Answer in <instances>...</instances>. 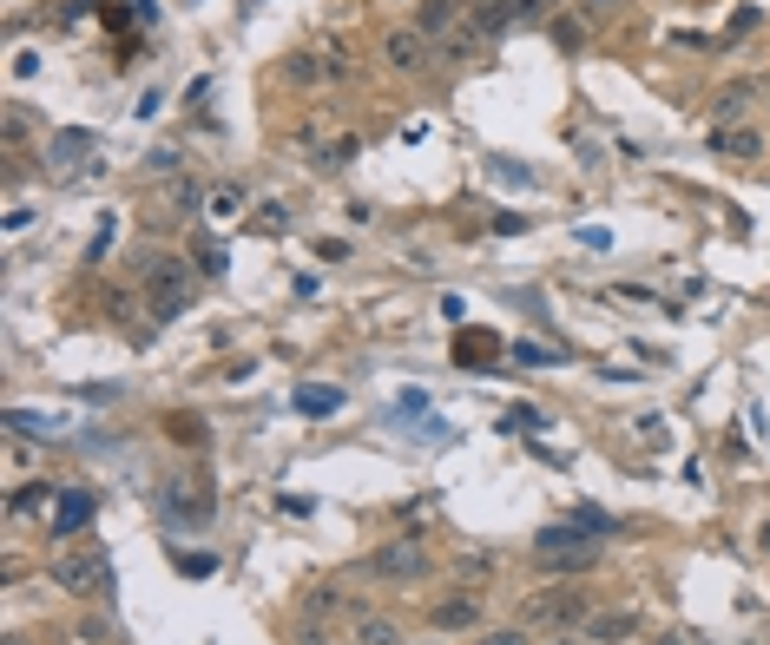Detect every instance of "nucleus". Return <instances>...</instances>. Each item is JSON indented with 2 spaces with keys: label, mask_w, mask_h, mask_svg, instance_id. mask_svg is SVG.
<instances>
[{
  "label": "nucleus",
  "mask_w": 770,
  "mask_h": 645,
  "mask_svg": "<svg viewBox=\"0 0 770 645\" xmlns=\"http://www.w3.org/2000/svg\"><path fill=\"white\" fill-rule=\"evenodd\" d=\"M152 514L165 520L172 534L211 527V514H218V488L198 481V474H172V481H158V488H152Z\"/></svg>",
  "instance_id": "obj_1"
},
{
  "label": "nucleus",
  "mask_w": 770,
  "mask_h": 645,
  "mask_svg": "<svg viewBox=\"0 0 770 645\" xmlns=\"http://www.w3.org/2000/svg\"><path fill=\"white\" fill-rule=\"evenodd\" d=\"M139 290H145V316H152V330H165V323H172V316H185L191 297H198V264L158 257V264H145Z\"/></svg>",
  "instance_id": "obj_2"
},
{
  "label": "nucleus",
  "mask_w": 770,
  "mask_h": 645,
  "mask_svg": "<svg viewBox=\"0 0 770 645\" xmlns=\"http://www.w3.org/2000/svg\"><path fill=\"white\" fill-rule=\"evenodd\" d=\"M586 619H593V599H586V586H540V593L520 599V626L534 632H580Z\"/></svg>",
  "instance_id": "obj_3"
},
{
  "label": "nucleus",
  "mask_w": 770,
  "mask_h": 645,
  "mask_svg": "<svg viewBox=\"0 0 770 645\" xmlns=\"http://www.w3.org/2000/svg\"><path fill=\"white\" fill-rule=\"evenodd\" d=\"M47 580L60 586V593H73V599H112V560L106 553H73V547H60L47 560Z\"/></svg>",
  "instance_id": "obj_4"
},
{
  "label": "nucleus",
  "mask_w": 770,
  "mask_h": 645,
  "mask_svg": "<svg viewBox=\"0 0 770 645\" xmlns=\"http://www.w3.org/2000/svg\"><path fill=\"white\" fill-rule=\"evenodd\" d=\"M362 573H369V580H382V586H415V580H428V547H422V534L382 540V547L362 560Z\"/></svg>",
  "instance_id": "obj_5"
},
{
  "label": "nucleus",
  "mask_w": 770,
  "mask_h": 645,
  "mask_svg": "<svg viewBox=\"0 0 770 645\" xmlns=\"http://www.w3.org/2000/svg\"><path fill=\"white\" fill-rule=\"evenodd\" d=\"M40 165H47L53 178H73L79 165H99V132H93V126H60V132H47V145H40Z\"/></svg>",
  "instance_id": "obj_6"
},
{
  "label": "nucleus",
  "mask_w": 770,
  "mask_h": 645,
  "mask_svg": "<svg viewBox=\"0 0 770 645\" xmlns=\"http://www.w3.org/2000/svg\"><path fill=\"white\" fill-rule=\"evenodd\" d=\"M99 514V494L93 488H60V501L47 507V540H73V534H86V520Z\"/></svg>",
  "instance_id": "obj_7"
},
{
  "label": "nucleus",
  "mask_w": 770,
  "mask_h": 645,
  "mask_svg": "<svg viewBox=\"0 0 770 645\" xmlns=\"http://www.w3.org/2000/svg\"><path fill=\"white\" fill-rule=\"evenodd\" d=\"M382 60H389V73H428L435 66V40L428 33H415V27H389L382 33Z\"/></svg>",
  "instance_id": "obj_8"
},
{
  "label": "nucleus",
  "mask_w": 770,
  "mask_h": 645,
  "mask_svg": "<svg viewBox=\"0 0 770 645\" xmlns=\"http://www.w3.org/2000/svg\"><path fill=\"white\" fill-rule=\"evenodd\" d=\"M501 356H507V343H501V336L488 330V323H474V330H455V362H461V369H474V376H488V369H494Z\"/></svg>",
  "instance_id": "obj_9"
},
{
  "label": "nucleus",
  "mask_w": 770,
  "mask_h": 645,
  "mask_svg": "<svg viewBox=\"0 0 770 645\" xmlns=\"http://www.w3.org/2000/svg\"><path fill=\"white\" fill-rule=\"evenodd\" d=\"M428 626L435 632H474L481 626V593H448L428 606Z\"/></svg>",
  "instance_id": "obj_10"
},
{
  "label": "nucleus",
  "mask_w": 770,
  "mask_h": 645,
  "mask_svg": "<svg viewBox=\"0 0 770 645\" xmlns=\"http://www.w3.org/2000/svg\"><path fill=\"white\" fill-rule=\"evenodd\" d=\"M580 632H586V645H626L632 632H639V613H632V606H606V613H593Z\"/></svg>",
  "instance_id": "obj_11"
},
{
  "label": "nucleus",
  "mask_w": 770,
  "mask_h": 645,
  "mask_svg": "<svg viewBox=\"0 0 770 645\" xmlns=\"http://www.w3.org/2000/svg\"><path fill=\"white\" fill-rule=\"evenodd\" d=\"M514 7L520 0H481V7H468V33L474 40H501V33L514 27Z\"/></svg>",
  "instance_id": "obj_12"
},
{
  "label": "nucleus",
  "mask_w": 770,
  "mask_h": 645,
  "mask_svg": "<svg viewBox=\"0 0 770 645\" xmlns=\"http://www.w3.org/2000/svg\"><path fill=\"white\" fill-rule=\"evenodd\" d=\"M349 645H409L402 639V626L382 613H356V626H349Z\"/></svg>",
  "instance_id": "obj_13"
},
{
  "label": "nucleus",
  "mask_w": 770,
  "mask_h": 645,
  "mask_svg": "<svg viewBox=\"0 0 770 645\" xmlns=\"http://www.w3.org/2000/svg\"><path fill=\"white\" fill-rule=\"evenodd\" d=\"M283 79H290V86H323V79H336V60L330 53H290Z\"/></svg>",
  "instance_id": "obj_14"
},
{
  "label": "nucleus",
  "mask_w": 770,
  "mask_h": 645,
  "mask_svg": "<svg viewBox=\"0 0 770 645\" xmlns=\"http://www.w3.org/2000/svg\"><path fill=\"white\" fill-rule=\"evenodd\" d=\"M547 409H534V402H514V409L501 415V435H514V441H534V435H547Z\"/></svg>",
  "instance_id": "obj_15"
},
{
  "label": "nucleus",
  "mask_w": 770,
  "mask_h": 645,
  "mask_svg": "<svg viewBox=\"0 0 770 645\" xmlns=\"http://www.w3.org/2000/svg\"><path fill=\"white\" fill-rule=\"evenodd\" d=\"M60 501V481H27V488L7 494V520H27L33 507H53Z\"/></svg>",
  "instance_id": "obj_16"
},
{
  "label": "nucleus",
  "mask_w": 770,
  "mask_h": 645,
  "mask_svg": "<svg viewBox=\"0 0 770 645\" xmlns=\"http://www.w3.org/2000/svg\"><path fill=\"white\" fill-rule=\"evenodd\" d=\"M343 409V389H330V382H303L297 389V415H316V422H323V415H336Z\"/></svg>",
  "instance_id": "obj_17"
},
{
  "label": "nucleus",
  "mask_w": 770,
  "mask_h": 645,
  "mask_svg": "<svg viewBox=\"0 0 770 645\" xmlns=\"http://www.w3.org/2000/svg\"><path fill=\"white\" fill-rule=\"evenodd\" d=\"M751 99H757V86H731V93L718 99V132H731V126H744V119H751Z\"/></svg>",
  "instance_id": "obj_18"
},
{
  "label": "nucleus",
  "mask_w": 770,
  "mask_h": 645,
  "mask_svg": "<svg viewBox=\"0 0 770 645\" xmlns=\"http://www.w3.org/2000/svg\"><path fill=\"white\" fill-rule=\"evenodd\" d=\"M711 145H718V152H731V158H764V132H751V126L711 132Z\"/></svg>",
  "instance_id": "obj_19"
},
{
  "label": "nucleus",
  "mask_w": 770,
  "mask_h": 645,
  "mask_svg": "<svg viewBox=\"0 0 770 645\" xmlns=\"http://www.w3.org/2000/svg\"><path fill=\"white\" fill-rule=\"evenodd\" d=\"M448 27H455V0H422V7H415V33L441 40Z\"/></svg>",
  "instance_id": "obj_20"
},
{
  "label": "nucleus",
  "mask_w": 770,
  "mask_h": 645,
  "mask_svg": "<svg viewBox=\"0 0 770 645\" xmlns=\"http://www.w3.org/2000/svg\"><path fill=\"white\" fill-rule=\"evenodd\" d=\"M507 356H514L520 369H553V362H566L573 349H553V343H507Z\"/></svg>",
  "instance_id": "obj_21"
},
{
  "label": "nucleus",
  "mask_w": 770,
  "mask_h": 645,
  "mask_svg": "<svg viewBox=\"0 0 770 645\" xmlns=\"http://www.w3.org/2000/svg\"><path fill=\"white\" fill-rule=\"evenodd\" d=\"M191 264L205 270V277H224V270H231V251H224L218 237H205V231H198V244H191Z\"/></svg>",
  "instance_id": "obj_22"
},
{
  "label": "nucleus",
  "mask_w": 770,
  "mask_h": 645,
  "mask_svg": "<svg viewBox=\"0 0 770 645\" xmlns=\"http://www.w3.org/2000/svg\"><path fill=\"white\" fill-rule=\"evenodd\" d=\"M172 567L185 573V580H211V573H218V553H198V547H172Z\"/></svg>",
  "instance_id": "obj_23"
},
{
  "label": "nucleus",
  "mask_w": 770,
  "mask_h": 645,
  "mask_svg": "<svg viewBox=\"0 0 770 645\" xmlns=\"http://www.w3.org/2000/svg\"><path fill=\"white\" fill-rule=\"evenodd\" d=\"M73 639L79 645H119V619H106V613H86L73 626Z\"/></svg>",
  "instance_id": "obj_24"
},
{
  "label": "nucleus",
  "mask_w": 770,
  "mask_h": 645,
  "mask_svg": "<svg viewBox=\"0 0 770 645\" xmlns=\"http://www.w3.org/2000/svg\"><path fill=\"white\" fill-rule=\"evenodd\" d=\"M349 599H343V586H316V593H303V619H336Z\"/></svg>",
  "instance_id": "obj_25"
},
{
  "label": "nucleus",
  "mask_w": 770,
  "mask_h": 645,
  "mask_svg": "<svg viewBox=\"0 0 770 645\" xmlns=\"http://www.w3.org/2000/svg\"><path fill=\"white\" fill-rule=\"evenodd\" d=\"M237 211H244V191H237V185H211L205 191V218H237Z\"/></svg>",
  "instance_id": "obj_26"
},
{
  "label": "nucleus",
  "mask_w": 770,
  "mask_h": 645,
  "mask_svg": "<svg viewBox=\"0 0 770 645\" xmlns=\"http://www.w3.org/2000/svg\"><path fill=\"white\" fill-rule=\"evenodd\" d=\"M205 191L211 185H198V178H165V198H172L178 211H205Z\"/></svg>",
  "instance_id": "obj_27"
},
{
  "label": "nucleus",
  "mask_w": 770,
  "mask_h": 645,
  "mask_svg": "<svg viewBox=\"0 0 770 645\" xmlns=\"http://www.w3.org/2000/svg\"><path fill=\"white\" fill-rule=\"evenodd\" d=\"M7 428L27 435V441H47L53 435V422H47V415H33V409H7Z\"/></svg>",
  "instance_id": "obj_28"
},
{
  "label": "nucleus",
  "mask_w": 770,
  "mask_h": 645,
  "mask_svg": "<svg viewBox=\"0 0 770 645\" xmlns=\"http://www.w3.org/2000/svg\"><path fill=\"white\" fill-rule=\"evenodd\" d=\"M251 224H257V231H264V237H283V231H290V205H277V198H264Z\"/></svg>",
  "instance_id": "obj_29"
},
{
  "label": "nucleus",
  "mask_w": 770,
  "mask_h": 645,
  "mask_svg": "<svg viewBox=\"0 0 770 645\" xmlns=\"http://www.w3.org/2000/svg\"><path fill=\"white\" fill-rule=\"evenodd\" d=\"M356 152H362L356 139H336V145H323V152H316L310 165H316V172H343V165H349V158H356Z\"/></svg>",
  "instance_id": "obj_30"
},
{
  "label": "nucleus",
  "mask_w": 770,
  "mask_h": 645,
  "mask_svg": "<svg viewBox=\"0 0 770 645\" xmlns=\"http://www.w3.org/2000/svg\"><path fill=\"white\" fill-rule=\"evenodd\" d=\"M27 132H33L27 106H7V119H0V145H7V152H14V145H27Z\"/></svg>",
  "instance_id": "obj_31"
},
{
  "label": "nucleus",
  "mask_w": 770,
  "mask_h": 645,
  "mask_svg": "<svg viewBox=\"0 0 770 645\" xmlns=\"http://www.w3.org/2000/svg\"><path fill=\"white\" fill-rule=\"evenodd\" d=\"M165 435L185 441V448H198V441H211V428L198 422V415H172V422H165Z\"/></svg>",
  "instance_id": "obj_32"
},
{
  "label": "nucleus",
  "mask_w": 770,
  "mask_h": 645,
  "mask_svg": "<svg viewBox=\"0 0 770 645\" xmlns=\"http://www.w3.org/2000/svg\"><path fill=\"white\" fill-rule=\"evenodd\" d=\"M112 237H119V218H112V211H99V231H93V244H86V264H99V257L112 251Z\"/></svg>",
  "instance_id": "obj_33"
},
{
  "label": "nucleus",
  "mask_w": 770,
  "mask_h": 645,
  "mask_svg": "<svg viewBox=\"0 0 770 645\" xmlns=\"http://www.w3.org/2000/svg\"><path fill=\"white\" fill-rule=\"evenodd\" d=\"M553 40H560V47H566V53H580V47H586V20H573V14H560V20H553Z\"/></svg>",
  "instance_id": "obj_34"
},
{
  "label": "nucleus",
  "mask_w": 770,
  "mask_h": 645,
  "mask_svg": "<svg viewBox=\"0 0 770 645\" xmlns=\"http://www.w3.org/2000/svg\"><path fill=\"white\" fill-rule=\"evenodd\" d=\"M474 47H481L474 33H455V40H441V60H448V66H468V60H474Z\"/></svg>",
  "instance_id": "obj_35"
},
{
  "label": "nucleus",
  "mask_w": 770,
  "mask_h": 645,
  "mask_svg": "<svg viewBox=\"0 0 770 645\" xmlns=\"http://www.w3.org/2000/svg\"><path fill=\"white\" fill-rule=\"evenodd\" d=\"M145 172H152V178H178V145H158V152H145Z\"/></svg>",
  "instance_id": "obj_36"
},
{
  "label": "nucleus",
  "mask_w": 770,
  "mask_h": 645,
  "mask_svg": "<svg viewBox=\"0 0 770 645\" xmlns=\"http://www.w3.org/2000/svg\"><path fill=\"white\" fill-rule=\"evenodd\" d=\"M494 178H501V185H534V165H514V158H494Z\"/></svg>",
  "instance_id": "obj_37"
},
{
  "label": "nucleus",
  "mask_w": 770,
  "mask_h": 645,
  "mask_svg": "<svg viewBox=\"0 0 770 645\" xmlns=\"http://www.w3.org/2000/svg\"><path fill=\"white\" fill-rule=\"evenodd\" d=\"M481 645H534V626H494L481 632Z\"/></svg>",
  "instance_id": "obj_38"
},
{
  "label": "nucleus",
  "mask_w": 770,
  "mask_h": 645,
  "mask_svg": "<svg viewBox=\"0 0 770 645\" xmlns=\"http://www.w3.org/2000/svg\"><path fill=\"white\" fill-rule=\"evenodd\" d=\"M632 435H639L645 448H665V415H639V422H632Z\"/></svg>",
  "instance_id": "obj_39"
},
{
  "label": "nucleus",
  "mask_w": 770,
  "mask_h": 645,
  "mask_svg": "<svg viewBox=\"0 0 770 645\" xmlns=\"http://www.w3.org/2000/svg\"><path fill=\"white\" fill-rule=\"evenodd\" d=\"M211 93H218V79H191V86H185V106H211Z\"/></svg>",
  "instance_id": "obj_40"
},
{
  "label": "nucleus",
  "mask_w": 770,
  "mask_h": 645,
  "mask_svg": "<svg viewBox=\"0 0 770 645\" xmlns=\"http://www.w3.org/2000/svg\"><path fill=\"white\" fill-rule=\"evenodd\" d=\"M527 231V218H520V211H494V237H520Z\"/></svg>",
  "instance_id": "obj_41"
},
{
  "label": "nucleus",
  "mask_w": 770,
  "mask_h": 645,
  "mask_svg": "<svg viewBox=\"0 0 770 645\" xmlns=\"http://www.w3.org/2000/svg\"><path fill=\"white\" fill-rule=\"evenodd\" d=\"M132 112H139V119H145V126H152V119H158V112H165V93H158V86H152V93H139V106H132Z\"/></svg>",
  "instance_id": "obj_42"
},
{
  "label": "nucleus",
  "mask_w": 770,
  "mask_h": 645,
  "mask_svg": "<svg viewBox=\"0 0 770 645\" xmlns=\"http://www.w3.org/2000/svg\"><path fill=\"white\" fill-rule=\"evenodd\" d=\"M106 310L119 316V323H126V316H132V297H126V290H106Z\"/></svg>",
  "instance_id": "obj_43"
},
{
  "label": "nucleus",
  "mask_w": 770,
  "mask_h": 645,
  "mask_svg": "<svg viewBox=\"0 0 770 645\" xmlns=\"http://www.w3.org/2000/svg\"><path fill=\"white\" fill-rule=\"evenodd\" d=\"M40 73V53H14V79H33Z\"/></svg>",
  "instance_id": "obj_44"
},
{
  "label": "nucleus",
  "mask_w": 770,
  "mask_h": 645,
  "mask_svg": "<svg viewBox=\"0 0 770 645\" xmlns=\"http://www.w3.org/2000/svg\"><path fill=\"white\" fill-rule=\"evenodd\" d=\"M27 224H33V205H14V211H7V231H14V237L27 231Z\"/></svg>",
  "instance_id": "obj_45"
},
{
  "label": "nucleus",
  "mask_w": 770,
  "mask_h": 645,
  "mask_svg": "<svg viewBox=\"0 0 770 645\" xmlns=\"http://www.w3.org/2000/svg\"><path fill=\"white\" fill-rule=\"evenodd\" d=\"M619 14V0H586V20H613Z\"/></svg>",
  "instance_id": "obj_46"
},
{
  "label": "nucleus",
  "mask_w": 770,
  "mask_h": 645,
  "mask_svg": "<svg viewBox=\"0 0 770 645\" xmlns=\"http://www.w3.org/2000/svg\"><path fill=\"white\" fill-rule=\"evenodd\" d=\"M547 645H586V632H560V639H547Z\"/></svg>",
  "instance_id": "obj_47"
},
{
  "label": "nucleus",
  "mask_w": 770,
  "mask_h": 645,
  "mask_svg": "<svg viewBox=\"0 0 770 645\" xmlns=\"http://www.w3.org/2000/svg\"><path fill=\"white\" fill-rule=\"evenodd\" d=\"M757 540H764V547H770V520H764V527H757Z\"/></svg>",
  "instance_id": "obj_48"
},
{
  "label": "nucleus",
  "mask_w": 770,
  "mask_h": 645,
  "mask_svg": "<svg viewBox=\"0 0 770 645\" xmlns=\"http://www.w3.org/2000/svg\"><path fill=\"white\" fill-rule=\"evenodd\" d=\"M626 645H632V639H626Z\"/></svg>",
  "instance_id": "obj_49"
}]
</instances>
